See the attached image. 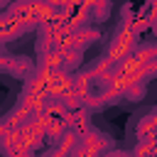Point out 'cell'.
<instances>
[{"mask_svg": "<svg viewBox=\"0 0 157 157\" xmlns=\"http://www.w3.org/2000/svg\"><path fill=\"white\" fill-rule=\"evenodd\" d=\"M132 37H135V34H132V29H128V27H125L120 34H115V42H113L110 49H108V59H118V56H123V54L132 47Z\"/></svg>", "mask_w": 157, "mask_h": 157, "instance_id": "1", "label": "cell"}]
</instances>
